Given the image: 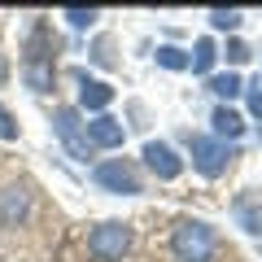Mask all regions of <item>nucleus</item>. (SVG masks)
Masks as SVG:
<instances>
[{"mask_svg":"<svg viewBox=\"0 0 262 262\" xmlns=\"http://www.w3.org/2000/svg\"><path fill=\"white\" fill-rule=\"evenodd\" d=\"M92 179L105 188V192H118V196H136V192H140V175H136V166L122 162V158L101 162V166L92 170Z\"/></svg>","mask_w":262,"mask_h":262,"instance_id":"39448f33","label":"nucleus"},{"mask_svg":"<svg viewBox=\"0 0 262 262\" xmlns=\"http://www.w3.org/2000/svg\"><path fill=\"white\" fill-rule=\"evenodd\" d=\"M27 219H31V188L5 184L0 188V227H22Z\"/></svg>","mask_w":262,"mask_h":262,"instance_id":"0eeeda50","label":"nucleus"},{"mask_svg":"<svg viewBox=\"0 0 262 262\" xmlns=\"http://www.w3.org/2000/svg\"><path fill=\"white\" fill-rule=\"evenodd\" d=\"M249 110H253V114L262 118V79H258V83L249 88Z\"/></svg>","mask_w":262,"mask_h":262,"instance_id":"aec40b11","label":"nucleus"},{"mask_svg":"<svg viewBox=\"0 0 262 262\" xmlns=\"http://www.w3.org/2000/svg\"><path fill=\"white\" fill-rule=\"evenodd\" d=\"M210 27H214V31H236V27H241V13H236V9H214V13H210Z\"/></svg>","mask_w":262,"mask_h":262,"instance_id":"f3484780","label":"nucleus"},{"mask_svg":"<svg viewBox=\"0 0 262 262\" xmlns=\"http://www.w3.org/2000/svg\"><path fill=\"white\" fill-rule=\"evenodd\" d=\"M214 131H219V140H236V136L245 131V118L236 110H227V105H219L214 110Z\"/></svg>","mask_w":262,"mask_h":262,"instance_id":"f8f14e48","label":"nucleus"},{"mask_svg":"<svg viewBox=\"0 0 262 262\" xmlns=\"http://www.w3.org/2000/svg\"><path fill=\"white\" fill-rule=\"evenodd\" d=\"M131 249V227L127 223H96L92 232H88V253H92L96 262H122Z\"/></svg>","mask_w":262,"mask_h":262,"instance_id":"7ed1b4c3","label":"nucleus"},{"mask_svg":"<svg viewBox=\"0 0 262 262\" xmlns=\"http://www.w3.org/2000/svg\"><path fill=\"white\" fill-rule=\"evenodd\" d=\"M53 48H57V39L48 35L44 22H35L31 39H27V57H22V75H27L31 92H48L53 88Z\"/></svg>","mask_w":262,"mask_h":262,"instance_id":"f03ea898","label":"nucleus"},{"mask_svg":"<svg viewBox=\"0 0 262 262\" xmlns=\"http://www.w3.org/2000/svg\"><path fill=\"white\" fill-rule=\"evenodd\" d=\"M232 144L227 140H219V136H192V166L201 170L206 179H214V175H223L227 166H232Z\"/></svg>","mask_w":262,"mask_h":262,"instance_id":"20e7f679","label":"nucleus"},{"mask_svg":"<svg viewBox=\"0 0 262 262\" xmlns=\"http://www.w3.org/2000/svg\"><path fill=\"white\" fill-rule=\"evenodd\" d=\"M214 57H219L214 39H196L192 57H188V66H192V75H210V66H214Z\"/></svg>","mask_w":262,"mask_h":262,"instance_id":"ddd939ff","label":"nucleus"},{"mask_svg":"<svg viewBox=\"0 0 262 262\" xmlns=\"http://www.w3.org/2000/svg\"><path fill=\"white\" fill-rule=\"evenodd\" d=\"M210 92L223 96V101H232V96L245 92V83H241V75H236V70H227V75H210Z\"/></svg>","mask_w":262,"mask_h":262,"instance_id":"4468645a","label":"nucleus"},{"mask_svg":"<svg viewBox=\"0 0 262 262\" xmlns=\"http://www.w3.org/2000/svg\"><path fill=\"white\" fill-rule=\"evenodd\" d=\"M153 57H158V66H166V70H188V53L175 48V44H162Z\"/></svg>","mask_w":262,"mask_h":262,"instance_id":"2eb2a0df","label":"nucleus"},{"mask_svg":"<svg viewBox=\"0 0 262 262\" xmlns=\"http://www.w3.org/2000/svg\"><path fill=\"white\" fill-rule=\"evenodd\" d=\"M83 131H88V144L92 149H118L122 144V122L118 118H110V114H101V118H92V122H83Z\"/></svg>","mask_w":262,"mask_h":262,"instance_id":"1a4fd4ad","label":"nucleus"},{"mask_svg":"<svg viewBox=\"0 0 262 262\" xmlns=\"http://www.w3.org/2000/svg\"><path fill=\"white\" fill-rule=\"evenodd\" d=\"M79 105H83V110H105V105L114 101V88L110 83H101V79H88V70H79Z\"/></svg>","mask_w":262,"mask_h":262,"instance_id":"9b49d317","label":"nucleus"},{"mask_svg":"<svg viewBox=\"0 0 262 262\" xmlns=\"http://www.w3.org/2000/svg\"><path fill=\"white\" fill-rule=\"evenodd\" d=\"M144 166H149L158 179H179L184 158H179V153L170 149L166 140H149V144H144Z\"/></svg>","mask_w":262,"mask_h":262,"instance_id":"6e6552de","label":"nucleus"},{"mask_svg":"<svg viewBox=\"0 0 262 262\" xmlns=\"http://www.w3.org/2000/svg\"><path fill=\"white\" fill-rule=\"evenodd\" d=\"M232 219H236L249 236H262V192H241V196L232 201Z\"/></svg>","mask_w":262,"mask_h":262,"instance_id":"9d476101","label":"nucleus"},{"mask_svg":"<svg viewBox=\"0 0 262 262\" xmlns=\"http://www.w3.org/2000/svg\"><path fill=\"white\" fill-rule=\"evenodd\" d=\"M223 57H227V61H232V66H245V61H249V44H241V39H232V44H227L223 48Z\"/></svg>","mask_w":262,"mask_h":262,"instance_id":"a211bd4d","label":"nucleus"},{"mask_svg":"<svg viewBox=\"0 0 262 262\" xmlns=\"http://www.w3.org/2000/svg\"><path fill=\"white\" fill-rule=\"evenodd\" d=\"M53 131L61 136V144L70 149V158H75V162H88L92 144H88L83 122H79V110H57V114H53Z\"/></svg>","mask_w":262,"mask_h":262,"instance_id":"423d86ee","label":"nucleus"},{"mask_svg":"<svg viewBox=\"0 0 262 262\" xmlns=\"http://www.w3.org/2000/svg\"><path fill=\"white\" fill-rule=\"evenodd\" d=\"M61 18L70 22V27H75V31H88V27H92L96 18H101V13H96V9H66Z\"/></svg>","mask_w":262,"mask_h":262,"instance_id":"dca6fc26","label":"nucleus"},{"mask_svg":"<svg viewBox=\"0 0 262 262\" xmlns=\"http://www.w3.org/2000/svg\"><path fill=\"white\" fill-rule=\"evenodd\" d=\"M214 249H219V236L201 219H179L170 227V253H175V262H210Z\"/></svg>","mask_w":262,"mask_h":262,"instance_id":"f257e3e1","label":"nucleus"},{"mask_svg":"<svg viewBox=\"0 0 262 262\" xmlns=\"http://www.w3.org/2000/svg\"><path fill=\"white\" fill-rule=\"evenodd\" d=\"M0 140H18V122H13V114L0 105Z\"/></svg>","mask_w":262,"mask_h":262,"instance_id":"6ab92c4d","label":"nucleus"}]
</instances>
